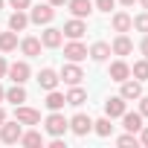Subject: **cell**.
Listing matches in <instances>:
<instances>
[{
	"label": "cell",
	"mask_w": 148,
	"mask_h": 148,
	"mask_svg": "<svg viewBox=\"0 0 148 148\" xmlns=\"http://www.w3.org/2000/svg\"><path fill=\"white\" fill-rule=\"evenodd\" d=\"M82 79H84V73H82V67L76 64V61H70V64H64V70H61V82L64 84H82Z\"/></svg>",
	"instance_id": "6da1fadb"
},
{
	"label": "cell",
	"mask_w": 148,
	"mask_h": 148,
	"mask_svg": "<svg viewBox=\"0 0 148 148\" xmlns=\"http://www.w3.org/2000/svg\"><path fill=\"white\" fill-rule=\"evenodd\" d=\"M21 134H23V128H21V122H18V119H15V122H3V125H0V139H3L6 145L18 142V139H21Z\"/></svg>",
	"instance_id": "7a4b0ae2"
},
{
	"label": "cell",
	"mask_w": 148,
	"mask_h": 148,
	"mask_svg": "<svg viewBox=\"0 0 148 148\" xmlns=\"http://www.w3.org/2000/svg\"><path fill=\"white\" fill-rule=\"evenodd\" d=\"M52 18H55V6H49V3H41V6H35V9L29 12V21L38 23V26H41V23H49Z\"/></svg>",
	"instance_id": "3957f363"
},
{
	"label": "cell",
	"mask_w": 148,
	"mask_h": 148,
	"mask_svg": "<svg viewBox=\"0 0 148 148\" xmlns=\"http://www.w3.org/2000/svg\"><path fill=\"white\" fill-rule=\"evenodd\" d=\"M67 128H70V122H67V119H64L58 110H52V113L47 116V134H52V136H61Z\"/></svg>",
	"instance_id": "277c9868"
},
{
	"label": "cell",
	"mask_w": 148,
	"mask_h": 148,
	"mask_svg": "<svg viewBox=\"0 0 148 148\" xmlns=\"http://www.w3.org/2000/svg\"><path fill=\"white\" fill-rule=\"evenodd\" d=\"M70 131L76 134V136H84V134H90L93 131V119L90 116H84V113H76L70 119Z\"/></svg>",
	"instance_id": "5b68a950"
},
{
	"label": "cell",
	"mask_w": 148,
	"mask_h": 148,
	"mask_svg": "<svg viewBox=\"0 0 148 148\" xmlns=\"http://www.w3.org/2000/svg\"><path fill=\"white\" fill-rule=\"evenodd\" d=\"M9 79L15 82V84H23V82H29V64L26 61H15V64H9Z\"/></svg>",
	"instance_id": "8992f818"
},
{
	"label": "cell",
	"mask_w": 148,
	"mask_h": 148,
	"mask_svg": "<svg viewBox=\"0 0 148 148\" xmlns=\"http://www.w3.org/2000/svg\"><path fill=\"white\" fill-rule=\"evenodd\" d=\"M61 32H64L67 38H73V41H79V38L87 32V23H84L82 18H73V21H67V23H64V29H61Z\"/></svg>",
	"instance_id": "52a82bcc"
},
{
	"label": "cell",
	"mask_w": 148,
	"mask_h": 148,
	"mask_svg": "<svg viewBox=\"0 0 148 148\" xmlns=\"http://www.w3.org/2000/svg\"><path fill=\"white\" fill-rule=\"evenodd\" d=\"M64 58L79 64V61H84V58H87V47H84L82 41H73V44H67V47H64Z\"/></svg>",
	"instance_id": "ba28073f"
},
{
	"label": "cell",
	"mask_w": 148,
	"mask_h": 148,
	"mask_svg": "<svg viewBox=\"0 0 148 148\" xmlns=\"http://www.w3.org/2000/svg\"><path fill=\"white\" fill-rule=\"evenodd\" d=\"M61 41H64V32H61V29H55V26H49V29H44V32H41V44H44L47 49L61 47Z\"/></svg>",
	"instance_id": "9c48e42d"
},
{
	"label": "cell",
	"mask_w": 148,
	"mask_h": 148,
	"mask_svg": "<svg viewBox=\"0 0 148 148\" xmlns=\"http://www.w3.org/2000/svg\"><path fill=\"white\" fill-rule=\"evenodd\" d=\"M119 84H122L119 96H122L125 102H134V99H139V96H142V84H139V82H131V79H125V82H119Z\"/></svg>",
	"instance_id": "30bf717a"
},
{
	"label": "cell",
	"mask_w": 148,
	"mask_h": 148,
	"mask_svg": "<svg viewBox=\"0 0 148 148\" xmlns=\"http://www.w3.org/2000/svg\"><path fill=\"white\" fill-rule=\"evenodd\" d=\"M61 82V76L52 70V67H44L41 73H38V84L44 87V90H55V84Z\"/></svg>",
	"instance_id": "8fae6325"
},
{
	"label": "cell",
	"mask_w": 148,
	"mask_h": 148,
	"mask_svg": "<svg viewBox=\"0 0 148 148\" xmlns=\"http://www.w3.org/2000/svg\"><path fill=\"white\" fill-rule=\"evenodd\" d=\"M110 52H113V55H131V52H134V41H131L125 32H119L116 41H113V47H110Z\"/></svg>",
	"instance_id": "7c38bea8"
},
{
	"label": "cell",
	"mask_w": 148,
	"mask_h": 148,
	"mask_svg": "<svg viewBox=\"0 0 148 148\" xmlns=\"http://www.w3.org/2000/svg\"><path fill=\"white\" fill-rule=\"evenodd\" d=\"M125 113V99L122 96H110L108 102H105V116L108 119H116V116H122Z\"/></svg>",
	"instance_id": "4fadbf2b"
},
{
	"label": "cell",
	"mask_w": 148,
	"mask_h": 148,
	"mask_svg": "<svg viewBox=\"0 0 148 148\" xmlns=\"http://www.w3.org/2000/svg\"><path fill=\"white\" fill-rule=\"evenodd\" d=\"M15 119H18L21 125H38V122H41V113H38V110H32V108H23V105H18V110H15Z\"/></svg>",
	"instance_id": "5bb4252c"
},
{
	"label": "cell",
	"mask_w": 148,
	"mask_h": 148,
	"mask_svg": "<svg viewBox=\"0 0 148 148\" xmlns=\"http://www.w3.org/2000/svg\"><path fill=\"white\" fill-rule=\"evenodd\" d=\"M67 6H70V12L76 15V18H90V12H93V3L90 0H67Z\"/></svg>",
	"instance_id": "9a60e30c"
},
{
	"label": "cell",
	"mask_w": 148,
	"mask_h": 148,
	"mask_svg": "<svg viewBox=\"0 0 148 148\" xmlns=\"http://www.w3.org/2000/svg\"><path fill=\"white\" fill-rule=\"evenodd\" d=\"M110 23H113V29H116V32H128V29H134V18H131L128 12H116Z\"/></svg>",
	"instance_id": "2e32d148"
},
{
	"label": "cell",
	"mask_w": 148,
	"mask_h": 148,
	"mask_svg": "<svg viewBox=\"0 0 148 148\" xmlns=\"http://www.w3.org/2000/svg\"><path fill=\"white\" fill-rule=\"evenodd\" d=\"M41 38H23L21 41V52L23 55H29V58H35V55H41Z\"/></svg>",
	"instance_id": "e0dca14e"
},
{
	"label": "cell",
	"mask_w": 148,
	"mask_h": 148,
	"mask_svg": "<svg viewBox=\"0 0 148 148\" xmlns=\"http://www.w3.org/2000/svg\"><path fill=\"white\" fill-rule=\"evenodd\" d=\"M122 128L125 131H131V134H136L139 128H142V113H122Z\"/></svg>",
	"instance_id": "ac0fdd59"
},
{
	"label": "cell",
	"mask_w": 148,
	"mask_h": 148,
	"mask_svg": "<svg viewBox=\"0 0 148 148\" xmlns=\"http://www.w3.org/2000/svg\"><path fill=\"white\" fill-rule=\"evenodd\" d=\"M110 79H113V82L131 79V67H128L125 61H113V64H110Z\"/></svg>",
	"instance_id": "d6986e66"
},
{
	"label": "cell",
	"mask_w": 148,
	"mask_h": 148,
	"mask_svg": "<svg viewBox=\"0 0 148 148\" xmlns=\"http://www.w3.org/2000/svg\"><path fill=\"white\" fill-rule=\"evenodd\" d=\"M6 102H12L15 108L23 105V102H26V90H23V84H12V87L6 90Z\"/></svg>",
	"instance_id": "ffe728a7"
},
{
	"label": "cell",
	"mask_w": 148,
	"mask_h": 148,
	"mask_svg": "<svg viewBox=\"0 0 148 148\" xmlns=\"http://www.w3.org/2000/svg\"><path fill=\"white\" fill-rule=\"evenodd\" d=\"M67 99V105H73V108H79V105H84L87 102V93H84V87H79V84H73V90L64 96Z\"/></svg>",
	"instance_id": "44dd1931"
},
{
	"label": "cell",
	"mask_w": 148,
	"mask_h": 148,
	"mask_svg": "<svg viewBox=\"0 0 148 148\" xmlns=\"http://www.w3.org/2000/svg\"><path fill=\"white\" fill-rule=\"evenodd\" d=\"M18 49V32H0V52H12Z\"/></svg>",
	"instance_id": "7402d4cb"
},
{
	"label": "cell",
	"mask_w": 148,
	"mask_h": 148,
	"mask_svg": "<svg viewBox=\"0 0 148 148\" xmlns=\"http://www.w3.org/2000/svg\"><path fill=\"white\" fill-rule=\"evenodd\" d=\"M87 55H90L93 61H105V58L110 55V44H105V41H99V44H93V47L87 49Z\"/></svg>",
	"instance_id": "603a6c76"
},
{
	"label": "cell",
	"mask_w": 148,
	"mask_h": 148,
	"mask_svg": "<svg viewBox=\"0 0 148 148\" xmlns=\"http://www.w3.org/2000/svg\"><path fill=\"white\" fill-rule=\"evenodd\" d=\"M26 23H29V15H23V9H18V12L9 18V29H12V32H21V29H26Z\"/></svg>",
	"instance_id": "cb8c5ba5"
},
{
	"label": "cell",
	"mask_w": 148,
	"mask_h": 148,
	"mask_svg": "<svg viewBox=\"0 0 148 148\" xmlns=\"http://www.w3.org/2000/svg\"><path fill=\"white\" fill-rule=\"evenodd\" d=\"M49 96H47V108L49 110H61L64 105H67V99H64V93H58V90H47Z\"/></svg>",
	"instance_id": "d4e9b609"
},
{
	"label": "cell",
	"mask_w": 148,
	"mask_h": 148,
	"mask_svg": "<svg viewBox=\"0 0 148 148\" xmlns=\"http://www.w3.org/2000/svg\"><path fill=\"white\" fill-rule=\"evenodd\" d=\"M131 76H134L136 82H148V58H142V61H136V64L131 67Z\"/></svg>",
	"instance_id": "484cf974"
},
{
	"label": "cell",
	"mask_w": 148,
	"mask_h": 148,
	"mask_svg": "<svg viewBox=\"0 0 148 148\" xmlns=\"http://www.w3.org/2000/svg\"><path fill=\"white\" fill-rule=\"evenodd\" d=\"M21 145H26V148H35V145H44V136L38 134V131H29V134H21V139H18Z\"/></svg>",
	"instance_id": "4316f807"
},
{
	"label": "cell",
	"mask_w": 148,
	"mask_h": 148,
	"mask_svg": "<svg viewBox=\"0 0 148 148\" xmlns=\"http://www.w3.org/2000/svg\"><path fill=\"white\" fill-rule=\"evenodd\" d=\"M93 131H96L99 136H110V131H113V125H110V119L105 116V119H99V122H93Z\"/></svg>",
	"instance_id": "83f0119b"
},
{
	"label": "cell",
	"mask_w": 148,
	"mask_h": 148,
	"mask_svg": "<svg viewBox=\"0 0 148 148\" xmlns=\"http://www.w3.org/2000/svg\"><path fill=\"white\" fill-rule=\"evenodd\" d=\"M134 29H139V32H145V35H148V12H142V15H136V18H134Z\"/></svg>",
	"instance_id": "f1b7e54d"
},
{
	"label": "cell",
	"mask_w": 148,
	"mask_h": 148,
	"mask_svg": "<svg viewBox=\"0 0 148 148\" xmlns=\"http://www.w3.org/2000/svg\"><path fill=\"white\" fill-rule=\"evenodd\" d=\"M136 142H139V139H136V136H134L131 131H128L125 136H119V139H116V145H136Z\"/></svg>",
	"instance_id": "f546056e"
},
{
	"label": "cell",
	"mask_w": 148,
	"mask_h": 148,
	"mask_svg": "<svg viewBox=\"0 0 148 148\" xmlns=\"http://www.w3.org/2000/svg\"><path fill=\"white\" fill-rule=\"evenodd\" d=\"M113 6H116V0H96V9L99 12H110Z\"/></svg>",
	"instance_id": "4dcf8cb0"
},
{
	"label": "cell",
	"mask_w": 148,
	"mask_h": 148,
	"mask_svg": "<svg viewBox=\"0 0 148 148\" xmlns=\"http://www.w3.org/2000/svg\"><path fill=\"white\" fill-rule=\"evenodd\" d=\"M139 113H142V119L148 116V96H139Z\"/></svg>",
	"instance_id": "1f68e13d"
},
{
	"label": "cell",
	"mask_w": 148,
	"mask_h": 148,
	"mask_svg": "<svg viewBox=\"0 0 148 148\" xmlns=\"http://www.w3.org/2000/svg\"><path fill=\"white\" fill-rule=\"evenodd\" d=\"M12 9H29V0H9Z\"/></svg>",
	"instance_id": "d6a6232c"
},
{
	"label": "cell",
	"mask_w": 148,
	"mask_h": 148,
	"mask_svg": "<svg viewBox=\"0 0 148 148\" xmlns=\"http://www.w3.org/2000/svg\"><path fill=\"white\" fill-rule=\"evenodd\" d=\"M139 131H142V134H139V142H142V145H145V148H148V125H142V128H139Z\"/></svg>",
	"instance_id": "836d02e7"
},
{
	"label": "cell",
	"mask_w": 148,
	"mask_h": 148,
	"mask_svg": "<svg viewBox=\"0 0 148 148\" xmlns=\"http://www.w3.org/2000/svg\"><path fill=\"white\" fill-rule=\"evenodd\" d=\"M6 70H9V64H6V58H3V55H0V79L6 76Z\"/></svg>",
	"instance_id": "e575fe53"
},
{
	"label": "cell",
	"mask_w": 148,
	"mask_h": 148,
	"mask_svg": "<svg viewBox=\"0 0 148 148\" xmlns=\"http://www.w3.org/2000/svg\"><path fill=\"white\" fill-rule=\"evenodd\" d=\"M139 49H142V55H145V58H148V35H145V38H142V44H139Z\"/></svg>",
	"instance_id": "d590c367"
},
{
	"label": "cell",
	"mask_w": 148,
	"mask_h": 148,
	"mask_svg": "<svg viewBox=\"0 0 148 148\" xmlns=\"http://www.w3.org/2000/svg\"><path fill=\"white\" fill-rule=\"evenodd\" d=\"M47 3H49V6H64L67 0H47Z\"/></svg>",
	"instance_id": "8d00e7d4"
},
{
	"label": "cell",
	"mask_w": 148,
	"mask_h": 148,
	"mask_svg": "<svg viewBox=\"0 0 148 148\" xmlns=\"http://www.w3.org/2000/svg\"><path fill=\"white\" fill-rule=\"evenodd\" d=\"M3 122H6V110H3V108H0V125H3Z\"/></svg>",
	"instance_id": "74e56055"
},
{
	"label": "cell",
	"mask_w": 148,
	"mask_h": 148,
	"mask_svg": "<svg viewBox=\"0 0 148 148\" xmlns=\"http://www.w3.org/2000/svg\"><path fill=\"white\" fill-rule=\"evenodd\" d=\"M122 3H125V6H134V3H136V0H122Z\"/></svg>",
	"instance_id": "f35d334b"
},
{
	"label": "cell",
	"mask_w": 148,
	"mask_h": 148,
	"mask_svg": "<svg viewBox=\"0 0 148 148\" xmlns=\"http://www.w3.org/2000/svg\"><path fill=\"white\" fill-rule=\"evenodd\" d=\"M3 99H6V90H3V87H0V102H3Z\"/></svg>",
	"instance_id": "ab89813d"
},
{
	"label": "cell",
	"mask_w": 148,
	"mask_h": 148,
	"mask_svg": "<svg viewBox=\"0 0 148 148\" xmlns=\"http://www.w3.org/2000/svg\"><path fill=\"white\" fill-rule=\"evenodd\" d=\"M142 6H145V9H148V0H142Z\"/></svg>",
	"instance_id": "60d3db41"
},
{
	"label": "cell",
	"mask_w": 148,
	"mask_h": 148,
	"mask_svg": "<svg viewBox=\"0 0 148 148\" xmlns=\"http://www.w3.org/2000/svg\"><path fill=\"white\" fill-rule=\"evenodd\" d=\"M0 9H3V0H0Z\"/></svg>",
	"instance_id": "b9f144b4"
}]
</instances>
